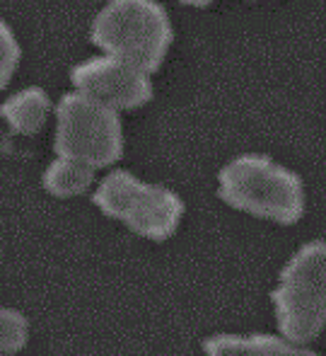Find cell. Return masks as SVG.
<instances>
[{"instance_id": "1", "label": "cell", "mask_w": 326, "mask_h": 356, "mask_svg": "<svg viewBox=\"0 0 326 356\" xmlns=\"http://www.w3.org/2000/svg\"><path fill=\"white\" fill-rule=\"evenodd\" d=\"M218 197L234 211L280 225L298 223L307 209L302 177L261 153H242L220 168Z\"/></svg>"}, {"instance_id": "2", "label": "cell", "mask_w": 326, "mask_h": 356, "mask_svg": "<svg viewBox=\"0 0 326 356\" xmlns=\"http://www.w3.org/2000/svg\"><path fill=\"white\" fill-rule=\"evenodd\" d=\"M89 39L102 54L153 75L167 58L174 27L164 5L155 0H112L94 15Z\"/></svg>"}, {"instance_id": "3", "label": "cell", "mask_w": 326, "mask_h": 356, "mask_svg": "<svg viewBox=\"0 0 326 356\" xmlns=\"http://www.w3.org/2000/svg\"><path fill=\"white\" fill-rule=\"evenodd\" d=\"M278 332L298 344H309L326 327V240L298 248L271 291Z\"/></svg>"}, {"instance_id": "4", "label": "cell", "mask_w": 326, "mask_h": 356, "mask_svg": "<svg viewBox=\"0 0 326 356\" xmlns=\"http://www.w3.org/2000/svg\"><path fill=\"white\" fill-rule=\"evenodd\" d=\"M92 202L104 216L121 220L130 233L155 243L172 238L187 211L177 192L164 184L145 182L121 168L99 179Z\"/></svg>"}, {"instance_id": "5", "label": "cell", "mask_w": 326, "mask_h": 356, "mask_svg": "<svg viewBox=\"0 0 326 356\" xmlns=\"http://www.w3.org/2000/svg\"><path fill=\"white\" fill-rule=\"evenodd\" d=\"M53 150L89 168H112L123 155V127L117 109L70 90L53 104Z\"/></svg>"}, {"instance_id": "6", "label": "cell", "mask_w": 326, "mask_h": 356, "mask_svg": "<svg viewBox=\"0 0 326 356\" xmlns=\"http://www.w3.org/2000/svg\"><path fill=\"white\" fill-rule=\"evenodd\" d=\"M70 83H73V90L117 112L143 107L153 99L155 92L153 75L109 54H99V56H89L75 63L70 68Z\"/></svg>"}, {"instance_id": "7", "label": "cell", "mask_w": 326, "mask_h": 356, "mask_svg": "<svg viewBox=\"0 0 326 356\" xmlns=\"http://www.w3.org/2000/svg\"><path fill=\"white\" fill-rule=\"evenodd\" d=\"M203 356H322L309 344H298L283 334H232L220 332L203 339Z\"/></svg>"}, {"instance_id": "8", "label": "cell", "mask_w": 326, "mask_h": 356, "mask_svg": "<svg viewBox=\"0 0 326 356\" xmlns=\"http://www.w3.org/2000/svg\"><path fill=\"white\" fill-rule=\"evenodd\" d=\"M51 112V97L39 85H27L0 102V117L8 122L10 131L19 136H34L46 124Z\"/></svg>"}, {"instance_id": "9", "label": "cell", "mask_w": 326, "mask_h": 356, "mask_svg": "<svg viewBox=\"0 0 326 356\" xmlns=\"http://www.w3.org/2000/svg\"><path fill=\"white\" fill-rule=\"evenodd\" d=\"M94 179H97V170L89 168V165L80 163L73 158H56L46 165L42 175V187L46 189L51 197L58 199H70L80 197V194L89 192L94 187Z\"/></svg>"}, {"instance_id": "10", "label": "cell", "mask_w": 326, "mask_h": 356, "mask_svg": "<svg viewBox=\"0 0 326 356\" xmlns=\"http://www.w3.org/2000/svg\"><path fill=\"white\" fill-rule=\"evenodd\" d=\"M29 339V323L17 308L0 303V347L8 352H22Z\"/></svg>"}, {"instance_id": "11", "label": "cell", "mask_w": 326, "mask_h": 356, "mask_svg": "<svg viewBox=\"0 0 326 356\" xmlns=\"http://www.w3.org/2000/svg\"><path fill=\"white\" fill-rule=\"evenodd\" d=\"M22 58V49H19V39L15 29L0 17V90H5L12 80L15 71Z\"/></svg>"}, {"instance_id": "12", "label": "cell", "mask_w": 326, "mask_h": 356, "mask_svg": "<svg viewBox=\"0 0 326 356\" xmlns=\"http://www.w3.org/2000/svg\"><path fill=\"white\" fill-rule=\"evenodd\" d=\"M5 354H8V349H3V347H0V356H5Z\"/></svg>"}, {"instance_id": "13", "label": "cell", "mask_w": 326, "mask_h": 356, "mask_svg": "<svg viewBox=\"0 0 326 356\" xmlns=\"http://www.w3.org/2000/svg\"><path fill=\"white\" fill-rule=\"evenodd\" d=\"M5 356H17V354H15V352H8V354H5Z\"/></svg>"}]
</instances>
